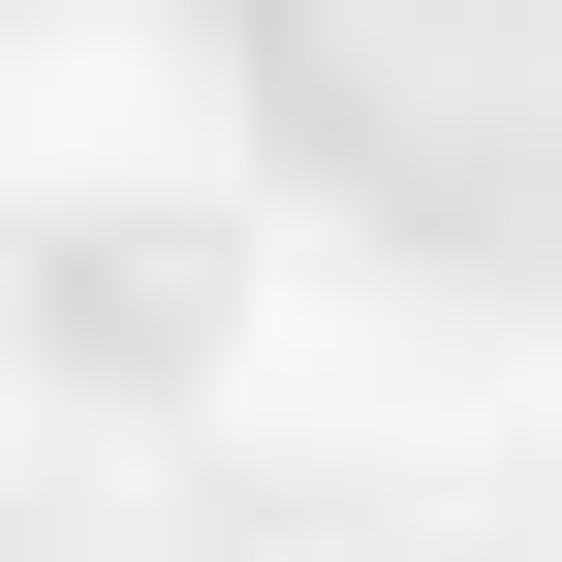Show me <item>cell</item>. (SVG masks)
<instances>
[{
  "instance_id": "1",
  "label": "cell",
  "mask_w": 562,
  "mask_h": 562,
  "mask_svg": "<svg viewBox=\"0 0 562 562\" xmlns=\"http://www.w3.org/2000/svg\"><path fill=\"white\" fill-rule=\"evenodd\" d=\"M281 125L469 250H562V0H250Z\"/></svg>"
}]
</instances>
